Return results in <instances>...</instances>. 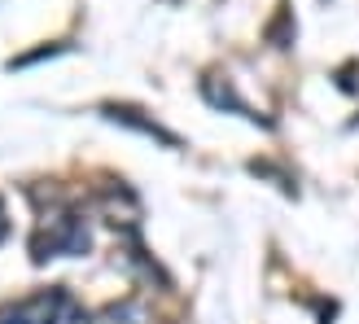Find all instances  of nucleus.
Segmentation results:
<instances>
[{
	"instance_id": "4",
	"label": "nucleus",
	"mask_w": 359,
	"mask_h": 324,
	"mask_svg": "<svg viewBox=\"0 0 359 324\" xmlns=\"http://www.w3.org/2000/svg\"><path fill=\"white\" fill-rule=\"evenodd\" d=\"M105 114H110L114 123H128V128L145 132V136H154V140H163V145H180V140H175V136H171L167 128H158L154 119H140V110H118V105H110V110H105Z\"/></svg>"
},
{
	"instance_id": "2",
	"label": "nucleus",
	"mask_w": 359,
	"mask_h": 324,
	"mask_svg": "<svg viewBox=\"0 0 359 324\" xmlns=\"http://www.w3.org/2000/svg\"><path fill=\"white\" fill-rule=\"evenodd\" d=\"M0 324H88V316L66 290H44L13 307H0Z\"/></svg>"
},
{
	"instance_id": "5",
	"label": "nucleus",
	"mask_w": 359,
	"mask_h": 324,
	"mask_svg": "<svg viewBox=\"0 0 359 324\" xmlns=\"http://www.w3.org/2000/svg\"><path fill=\"white\" fill-rule=\"evenodd\" d=\"M5 232H9V220H5V206H0V241H5Z\"/></svg>"
},
{
	"instance_id": "1",
	"label": "nucleus",
	"mask_w": 359,
	"mask_h": 324,
	"mask_svg": "<svg viewBox=\"0 0 359 324\" xmlns=\"http://www.w3.org/2000/svg\"><path fill=\"white\" fill-rule=\"evenodd\" d=\"M88 241H93V232H88V220L66 206H53L40 228H35V241H31V255L35 263L44 259H70V255H83Z\"/></svg>"
},
{
	"instance_id": "3",
	"label": "nucleus",
	"mask_w": 359,
	"mask_h": 324,
	"mask_svg": "<svg viewBox=\"0 0 359 324\" xmlns=\"http://www.w3.org/2000/svg\"><path fill=\"white\" fill-rule=\"evenodd\" d=\"M88 324H154V311L145 307V302L128 298V302H114V307H105L101 316H93Z\"/></svg>"
}]
</instances>
